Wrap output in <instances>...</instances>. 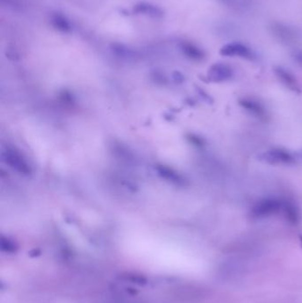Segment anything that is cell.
<instances>
[{
    "label": "cell",
    "mask_w": 302,
    "mask_h": 303,
    "mask_svg": "<svg viewBox=\"0 0 302 303\" xmlns=\"http://www.w3.org/2000/svg\"><path fill=\"white\" fill-rule=\"evenodd\" d=\"M220 54L225 57H239L246 60L253 59V54L250 48L240 43H231L222 47Z\"/></svg>",
    "instance_id": "cell-5"
},
{
    "label": "cell",
    "mask_w": 302,
    "mask_h": 303,
    "mask_svg": "<svg viewBox=\"0 0 302 303\" xmlns=\"http://www.w3.org/2000/svg\"><path fill=\"white\" fill-rule=\"evenodd\" d=\"M294 59H295L296 61H297L300 66H302V52L296 53V54H294Z\"/></svg>",
    "instance_id": "cell-10"
},
{
    "label": "cell",
    "mask_w": 302,
    "mask_h": 303,
    "mask_svg": "<svg viewBox=\"0 0 302 303\" xmlns=\"http://www.w3.org/2000/svg\"><path fill=\"white\" fill-rule=\"evenodd\" d=\"M283 205L284 200L268 197L253 204L250 210V214L251 217L255 219H264L282 212Z\"/></svg>",
    "instance_id": "cell-1"
},
{
    "label": "cell",
    "mask_w": 302,
    "mask_h": 303,
    "mask_svg": "<svg viewBox=\"0 0 302 303\" xmlns=\"http://www.w3.org/2000/svg\"><path fill=\"white\" fill-rule=\"evenodd\" d=\"M234 76V71L233 67L226 63H216L211 66L208 72L207 77L211 82L214 83H223L229 81Z\"/></svg>",
    "instance_id": "cell-4"
},
{
    "label": "cell",
    "mask_w": 302,
    "mask_h": 303,
    "mask_svg": "<svg viewBox=\"0 0 302 303\" xmlns=\"http://www.w3.org/2000/svg\"><path fill=\"white\" fill-rule=\"evenodd\" d=\"M300 242H301L302 245V236H300Z\"/></svg>",
    "instance_id": "cell-12"
},
{
    "label": "cell",
    "mask_w": 302,
    "mask_h": 303,
    "mask_svg": "<svg viewBox=\"0 0 302 303\" xmlns=\"http://www.w3.org/2000/svg\"><path fill=\"white\" fill-rule=\"evenodd\" d=\"M183 50L187 56L193 60H202L204 58V53L199 48L193 45L192 43H184L183 45Z\"/></svg>",
    "instance_id": "cell-8"
},
{
    "label": "cell",
    "mask_w": 302,
    "mask_h": 303,
    "mask_svg": "<svg viewBox=\"0 0 302 303\" xmlns=\"http://www.w3.org/2000/svg\"><path fill=\"white\" fill-rule=\"evenodd\" d=\"M301 156H302V152H301Z\"/></svg>",
    "instance_id": "cell-13"
},
{
    "label": "cell",
    "mask_w": 302,
    "mask_h": 303,
    "mask_svg": "<svg viewBox=\"0 0 302 303\" xmlns=\"http://www.w3.org/2000/svg\"><path fill=\"white\" fill-rule=\"evenodd\" d=\"M239 105L244 110L260 120L265 121L269 117L265 107L260 101L254 99L241 98L239 100Z\"/></svg>",
    "instance_id": "cell-3"
},
{
    "label": "cell",
    "mask_w": 302,
    "mask_h": 303,
    "mask_svg": "<svg viewBox=\"0 0 302 303\" xmlns=\"http://www.w3.org/2000/svg\"><path fill=\"white\" fill-rule=\"evenodd\" d=\"M282 212L286 220L292 224H298L301 220L300 209L297 206V204L293 203L292 201H289V200L284 201Z\"/></svg>",
    "instance_id": "cell-7"
},
{
    "label": "cell",
    "mask_w": 302,
    "mask_h": 303,
    "mask_svg": "<svg viewBox=\"0 0 302 303\" xmlns=\"http://www.w3.org/2000/svg\"><path fill=\"white\" fill-rule=\"evenodd\" d=\"M260 160L272 165H292L296 162L292 153L282 148H272L265 151L259 156Z\"/></svg>",
    "instance_id": "cell-2"
},
{
    "label": "cell",
    "mask_w": 302,
    "mask_h": 303,
    "mask_svg": "<svg viewBox=\"0 0 302 303\" xmlns=\"http://www.w3.org/2000/svg\"><path fill=\"white\" fill-rule=\"evenodd\" d=\"M224 3H229V5H233L236 0H222Z\"/></svg>",
    "instance_id": "cell-11"
},
{
    "label": "cell",
    "mask_w": 302,
    "mask_h": 303,
    "mask_svg": "<svg viewBox=\"0 0 302 303\" xmlns=\"http://www.w3.org/2000/svg\"><path fill=\"white\" fill-rule=\"evenodd\" d=\"M189 140L191 141V143H193L194 146L197 147H204L205 146V140L201 137H199L197 135H191L189 137Z\"/></svg>",
    "instance_id": "cell-9"
},
{
    "label": "cell",
    "mask_w": 302,
    "mask_h": 303,
    "mask_svg": "<svg viewBox=\"0 0 302 303\" xmlns=\"http://www.w3.org/2000/svg\"><path fill=\"white\" fill-rule=\"evenodd\" d=\"M275 74L278 80L288 89L292 90V92L300 94L301 92V86L299 84V81L297 80L289 70L286 69L284 67H278L275 68Z\"/></svg>",
    "instance_id": "cell-6"
}]
</instances>
